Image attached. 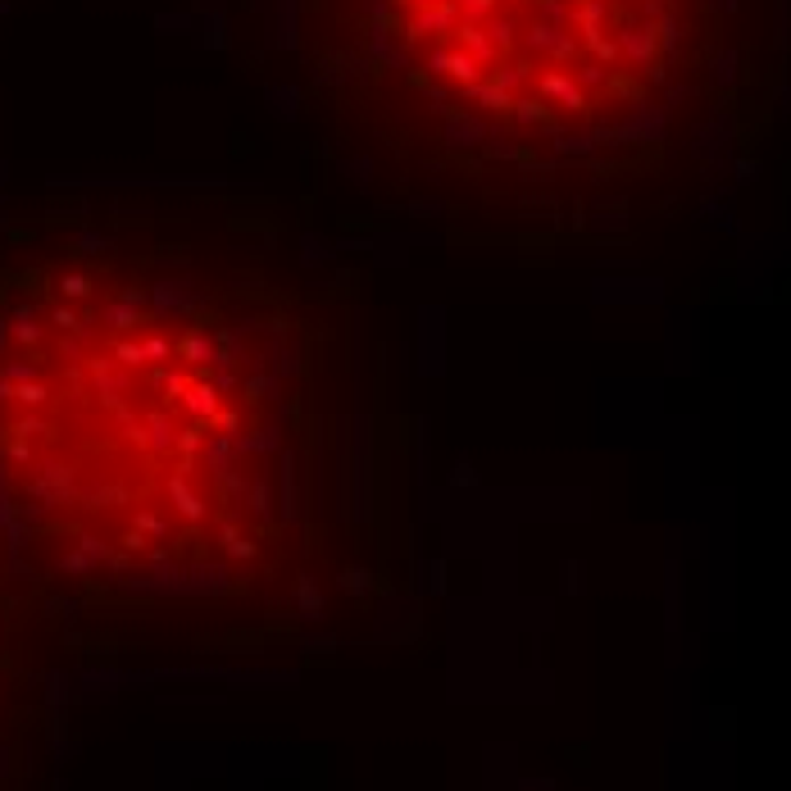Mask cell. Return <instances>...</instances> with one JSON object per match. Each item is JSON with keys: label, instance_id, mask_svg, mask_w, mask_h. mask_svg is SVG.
Wrapping results in <instances>:
<instances>
[{"label": "cell", "instance_id": "7a4b0ae2", "mask_svg": "<svg viewBox=\"0 0 791 791\" xmlns=\"http://www.w3.org/2000/svg\"><path fill=\"white\" fill-rule=\"evenodd\" d=\"M378 32L437 105L518 132L596 137L646 109L683 0H373Z\"/></svg>", "mask_w": 791, "mask_h": 791}, {"label": "cell", "instance_id": "6da1fadb", "mask_svg": "<svg viewBox=\"0 0 791 791\" xmlns=\"http://www.w3.org/2000/svg\"><path fill=\"white\" fill-rule=\"evenodd\" d=\"M282 323L105 255L0 282V505L128 591H233L282 537L300 469Z\"/></svg>", "mask_w": 791, "mask_h": 791}]
</instances>
